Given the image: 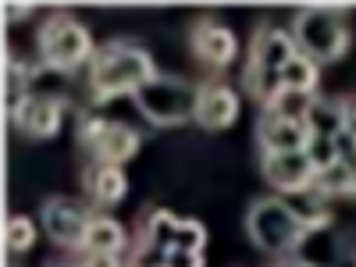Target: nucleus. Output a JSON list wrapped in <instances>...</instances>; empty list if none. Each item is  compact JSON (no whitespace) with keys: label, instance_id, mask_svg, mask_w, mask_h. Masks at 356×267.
<instances>
[{"label":"nucleus","instance_id":"nucleus-12","mask_svg":"<svg viewBox=\"0 0 356 267\" xmlns=\"http://www.w3.org/2000/svg\"><path fill=\"white\" fill-rule=\"evenodd\" d=\"M257 143L264 154H300L310 143V129L303 122H282V118L264 114L257 125Z\"/></svg>","mask_w":356,"mask_h":267},{"label":"nucleus","instance_id":"nucleus-9","mask_svg":"<svg viewBox=\"0 0 356 267\" xmlns=\"http://www.w3.org/2000/svg\"><path fill=\"white\" fill-rule=\"evenodd\" d=\"M260 171L271 182V189L285 193V196H300L314 186V164L307 161V154H260Z\"/></svg>","mask_w":356,"mask_h":267},{"label":"nucleus","instance_id":"nucleus-31","mask_svg":"<svg viewBox=\"0 0 356 267\" xmlns=\"http://www.w3.org/2000/svg\"><path fill=\"white\" fill-rule=\"evenodd\" d=\"M342 132H349L356 139V97L342 100Z\"/></svg>","mask_w":356,"mask_h":267},{"label":"nucleus","instance_id":"nucleus-29","mask_svg":"<svg viewBox=\"0 0 356 267\" xmlns=\"http://www.w3.org/2000/svg\"><path fill=\"white\" fill-rule=\"evenodd\" d=\"M79 267H125L118 260V253H86Z\"/></svg>","mask_w":356,"mask_h":267},{"label":"nucleus","instance_id":"nucleus-6","mask_svg":"<svg viewBox=\"0 0 356 267\" xmlns=\"http://www.w3.org/2000/svg\"><path fill=\"white\" fill-rule=\"evenodd\" d=\"M93 57V40H89L86 25L72 15H50L40 29V61L50 72H75Z\"/></svg>","mask_w":356,"mask_h":267},{"label":"nucleus","instance_id":"nucleus-15","mask_svg":"<svg viewBox=\"0 0 356 267\" xmlns=\"http://www.w3.org/2000/svg\"><path fill=\"white\" fill-rule=\"evenodd\" d=\"M125 246H129V235H125V228L118 225L114 218H104V214L89 218L86 243H82L86 253H122Z\"/></svg>","mask_w":356,"mask_h":267},{"label":"nucleus","instance_id":"nucleus-11","mask_svg":"<svg viewBox=\"0 0 356 267\" xmlns=\"http://www.w3.org/2000/svg\"><path fill=\"white\" fill-rule=\"evenodd\" d=\"M61 118H65V100L61 97H29L18 114H15V122L25 136H33V139H54L57 132H61Z\"/></svg>","mask_w":356,"mask_h":267},{"label":"nucleus","instance_id":"nucleus-13","mask_svg":"<svg viewBox=\"0 0 356 267\" xmlns=\"http://www.w3.org/2000/svg\"><path fill=\"white\" fill-rule=\"evenodd\" d=\"M139 132L136 129H129V125H122V122H111L107 129H104V136L93 143V157L100 161V164H114V168H122V164H129L136 154H139Z\"/></svg>","mask_w":356,"mask_h":267},{"label":"nucleus","instance_id":"nucleus-17","mask_svg":"<svg viewBox=\"0 0 356 267\" xmlns=\"http://www.w3.org/2000/svg\"><path fill=\"white\" fill-rule=\"evenodd\" d=\"M307 129H310V136L335 139V136L342 132V100L314 97V104H310V111H307Z\"/></svg>","mask_w":356,"mask_h":267},{"label":"nucleus","instance_id":"nucleus-19","mask_svg":"<svg viewBox=\"0 0 356 267\" xmlns=\"http://www.w3.org/2000/svg\"><path fill=\"white\" fill-rule=\"evenodd\" d=\"M314 104V93H296V89H278V93L264 104V114L282 118V122H303L307 125V111Z\"/></svg>","mask_w":356,"mask_h":267},{"label":"nucleus","instance_id":"nucleus-23","mask_svg":"<svg viewBox=\"0 0 356 267\" xmlns=\"http://www.w3.org/2000/svg\"><path fill=\"white\" fill-rule=\"evenodd\" d=\"M33 243H36V225L29 221V218H8L4 221V246L11 253L33 250Z\"/></svg>","mask_w":356,"mask_h":267},{"label":"nucleus","instance_id":"nucleus-25","mask_svg":"<svg viewBox=\"0 0 356 267\" xmlns=\"http://www.w3.org/2000/svg\"><path fill=\"white\" fill-rule=\"evenodd\" d=\"M307 161L314 164V171H324V168H332L339 161V150H335V139H324V136H310L307 143Z\"/></svg>","mask_w":356,"mask_h":267},{"label":"nucleus","instance_id":"nucleus-28","mask_svg":"<svg viewBox=\"0 0 356 267\" xmlns=\"http://www.w3.org/2000/svg\"><path fill=\"white\" fill-rule=\"evenodd\" d=\"M164 267H203V253H186V250H168Z\"/></svg>","mask_w":356,"mask_h":267},{"label":"nucleus","instance_id":"nucleus-7","mask_svg":"<svg viewBox=\"0 0 356 267\" xmlns=\"http://www.w3.org/2000/svg\"><path fill=\"white\" fill-rule=\"evenodd\" d=\"M189 50L196 54V61L211 65V68H228L239 57V40L228 25L218 18H196L189 29Z\"/></svg>","mask_w":356,"mask_h":267},{"label":"nucleus","instance_id":"nucleus-10","mask_svg":"<svg viewBox=\"0 0 356 267\" xmlns=\"http://www.w3.org/2000/svg\"><path fill=\"white\" fill-rule=\"evenodd\" d=\"M235 118H239V97H235V89L225 86V82H203L200 93H196L193 122L207 132H214V129L235 125Z\"/></svg>","mask_w":356,"mask_h":267},{"label":"nucleus","instance_id":"nucleus-18","mask_svg":"<svg viewBox=\"0 0 356 267\" xmlns=\"http://www.w3.org/2000/svg\"><path fill=\"white\" fill-rule=\"evenodd\" d=\"M282 89H296V93H314L317 89V79H321V68H317V61H310L307 54H300L296 50L289 61H285V68H282Z\"/></svg>","mask_w":356,"mask_h":267},{"label":"nucleus","instance_id":"nucleus-14","mask_svg":"<svg viewBox=\"0 0 356 267\" xmlns=\"http://www.w3.org/2000/svg\"><path fill=\"white\" fill-rule=\"evenodd\" d=\"M86 193H89V200H93L97 207H118L125 200V193H129V178H125L122 168L97 161L93 168L86 171Z\"/></svg>","mask_w":356,"mask_h":267},{"label":"nucleus","instance_id":"nucleus-22","mask_svg":"<svg viewBox=\"0 0 356 267\" xmlns=\"http://www.w3.org/2000/svg\"><path fill=\"white\" fill-rule=\"evenodd\" d=\"M25 100H29V72H25V65H8V72H4V107H8V114L15 118Z\"/></svg>","mask_w":356,"mask_h":267},{"label":"nucleus","instance_id":"nucleus-33","mask_svg":"<svg viewBox=\"0 0 356 267\" xmlns=\"http://www.w3.org/2000/svg\"><path fill=\"white\" fill-rule=\"evenodd\" d=\"M278 267H307V264H300V260H289V264H278Z\"/></svg>","mask_w":356,"mask_h":267},{"label":"nucleus","instance_id":"nucleus-24","mask_svg":"<svg viewBox=\"0 0 356 267\" xmlns=\"http://www.w3.org/2000/svg\"><path fill=\"white\" fill-rule=\"evenodd\" d=\"M203 246H207V228L200 221H178V228H175V250L203 253Z\"/></svg>","mask_w":356,"mask_h":267},{"label":"nucleus","instance_id":"nucleus-8","mask_svg":"<svg viewBox=\"0 0 356 267\" xmlns=\"http://www.w3.org/2000/svg\"><path fill=\"white\" fill-rule=\"evenodd\" d=\"M86 228H89V214L68 196H50L43 203V232L57 246L65 250H82L86 243Z\"/></svg>","mask_w":356,"mask_h":267},{"label":"nucleus","instance_id":"nucleus-3","mask_svg":"<svg viewBox=\"0 0 356 267\" xmlns=\"http://www.w3.org/2000/svg\"><path fill=\"white\" fill-rule=\"evenodd\" d=\"M246 235L257 250L271 257H289L307 243V228L296 221L292 207L278 196H260L246 211Z\"/></svg>","mask_w":356,"mask_h":267},{"label":"nucleus","instance_id":"nucleus-2","mask_svg":"<svg viewBox=\"0 0 356 267\" xmlns=\"http://www.w3.org/2000/svg\"><path fill=\"white\" fill-rule=\"evenodd\" d=\"M292 54H296L292 33H285L278 25H260L253 43H250L246 68H243V89L250 97H257L260 104H267L282 89L278 75H282V68Z\"/></svg>","mask_w":356,"mask_h":267},{"label":"nucleus","instance_id":"nucleus-20","mask_svg":"<svg viewBox=\"0 0 356 267\" xmlns=\"http://www.w3.org/2000/svg\"><path fill=\"white\" fill-rule=\"evenodd\" d=\"M175 228H178V218L171 211H150L143 221V232H139V243L146 246H157V250H175Z\"/></svg>","mask_w":356,"mask_h":267},{"label":"nucleus","instance_id":"nucleus-4","mask_svg":"<svg viewBox=\"0 0 356 267\" xmlns=\"http://www.w3.org/2000/svg\"><path fill=\"white\" fill-rule=\"evenodd\" d=\"M292 43L300 54H307L317 65H332L342 61L349 54L353 33L342 22V15L328 11V8H303L292 22Z\"/></svg>","mask_w":356,"mask_h":267},{"label":"nucleus","instance_id":"nucleus-35","mask_svg":"<svg viewBox=\"0 0 356 267\" xmlns=\"http://www.w3.org/2000/svg\"><path fill=\"white\" fill-rule=\"evenodd\" d=\"M353 168H356V157H353Z\"/></svg>","mask_w":356,"mask_h":267},{"label":"nucleus","instance_id":"nucleus-32","mask_svg":"<svg viewBox=\"0 0 356 267\" xmlns=\"http://www.w3.org/2000/svg\"><path fill=\"white\" fill-rule=\"evenodd\" d=\"M29 11H33L29 4H8V8H4V18H8V22H15V18H25Z\"/></svg>","mask_w":356,"mask_h":267},{"label":"nucleus","instance_id":"nucleus-16","mask_svg":"<svg viewBox=\"0 0 356 267\" xmlns=\"http://www.w3.org/2000/svg\"><path fill=\"white\" fill-rule=\"evenodd\" d=\"M310 193H317L321 200H335V196H356V168L346 161H335L332 168H324L314 175Z\"/></svg>","mask_w":356,"mask_h":267},{"label":"nucleus","instance_id":"nucleus-5","mask_svg":"<svg viewBox=\"0 0 356 267\" xmlns=\"http://www.w3.org/2000/svg\"><path fill=\"white\" fill-rule=\"evenodd\" d=\"M196 93H200V86H189V82L171 79V75H157V79L146 82L132 100H136L139 114L150 125L175 129V125L193 122V114H196Z\"/></svg>","mask_w":356,"mask_h":267},{"label":"nucleus","instance_id":"nucleus-30","mask_svg":"<svg viewBox=\"0 0 356 267\" xmlns=\"http://www.w3.org/2000/svg\"><path fill=\"white\" fill-rule=\"evenodd\" d=\"M335 150H339V161L353 164V157H356V139H353L349 132H339V136H335Z\"/></svg>","mask_w":356,"mask_h":267},{"label":"nucleus","instance_id":"nucleus-27","mask_svg":"<svg viewBox=\"0 0 356 267\" xmlns=\"http://www.w3.org/2000/svg\"><path fill=\"white\" fill-rule=\"evenodd\" d=\"M111 122H104V118H82V125H79V139L93 150V143L104 136V129H107Z\"/></svg>","mask_w":356,"mask_h":267},{"label":"nucleus","instance_id":"nucleus-26","mask_svg":"<svg viewBox=\"0 0 356 267\" xmlns=\"http://www.w3.org/2000/svg\"><path fill=\"white\" fill-rule=\"evenodd\" d=\"M164 260H168L164 250L146 246V243H136V250H132V257H129L125 267H164Z\"/></svg>","mask_w":356,"mask_h":267},{"label":"nucleus","instance_id":"nucleus-21","mask_svg":"<svg viewBox=\"0 0 356 267\" xmlns=\"http://www.w3.org/2000/svg\"><path fill=\"white\" fill-rule=\"evenodd\" d=\"M292 207V214H296V221H300L307 232H324L332 225V211H328V200H321L317 193H300V200L296 203H289Z\"/></svg>","mask_w":356,"mask_h":267},{"label":"nucleus","instance_id":"nucleus-34","mask_svg":"<svg viewBox=\"0 0 356 267\" xmlns=\"http://www.w3.org/2000/svg\"><path fill=\"white\" fill-rule=\"evenodd\" d=\"M65 267H79V264H65Z\"/></svg>","mask_w":356,"mask_h":267},{"label":"nucleus","instance_id":"nucleus-1","mask_svg":"<svg viewBox=\"0 0 356 267\" xmlns=\"http://www.w3.org/2000/svg\"><path fill=\"white\" fill-rule=\"evenodd\" d=\"M150 79H157V65H154V57L136 43H111V47L93 54L89 89H93L97 104L129 97V93L136 97Z\"/></svg>","mask_w":356,"mask_h":267}]
</instances>
